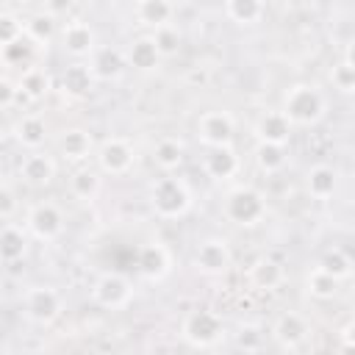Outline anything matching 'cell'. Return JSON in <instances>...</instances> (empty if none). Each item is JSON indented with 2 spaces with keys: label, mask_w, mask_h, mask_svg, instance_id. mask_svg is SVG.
Wrapping results in <instances>:
<instances>
[{
  "label": "cell",
  "mask_w": 355,
  "mask_h": 355,
  "mask_svg": "<svg viewBox=\"0 0 355 355\" xmlns=\"http://www.w3.org/2000/svg\"><path fill=\"white\" fill-rule=\"evenodd\" d=\"M17 97H22V89H19V80H14L8 72H3L0 78V108L3 111H11Z\"/></svg>",
  "instance_id": "f35d334b"
},
{
  "label": "cell",
  "mask_w": 355,
  "mask_h": 355,
  "mask_svg": "<svg viewBox=\"0 0 355 355\" xmlns=\"http://www.w3.org/2000/svg\"><path fill=\"white\" fill-rule=\"evenodd\" d=\"M92 300L105 311L128 308L133 300V283L119 272H103L92 286Z\"/></svg>",
  "instance_id": "52a82bcc"
},
{
  "label": "cell",
  "mask_w": 355,
  "mask_h": 355,
  "mask_svg": "<svg viewBox=\"0 0 355 355\" xmlns=\"http://www.w3.org/2000/svg\"><path fill=\"white\" fill-rule=\"evenodd\" d=\"M94 158H97L100 172L116 178V175L130 172V166H133V161H136V150H133V144H130L128 139L111 136V139H105V141L97 147Z\"/></svg>",
  "instance_id": "9c48e42d"
},
{
  "label": "cell",
  "mask_w": 355,
  "mask_h": 355,
  "mask_svg": "<svg viewBox=\"0 0 355 355\" xmlns=\"http://www.w3.org/2000/svg\"><path fill=\"white\" fill-rule=\"evenodd\" d=\"M233 263V252H230V244L219 236H211V239H202L197 247H194V266L208 275V277H216V275H225Z\"/></svg>",
  "instance_id": "ba28073f"
},
{
  "label": "cell",
  "mask_w": 355,
  "mask_h": 355,
  "mask_svg": "<svg viewBox=\"0 0 355 355\" xmlns=\"http://www.w3.org/2000/svg\"><path fill=\"white\" fill-rule=\"evenodd\" d=\"M150 205L161 219H180L191 208V191L180 178H158L150 189Z\"/></svg>",
  "instance_id": "7a4b0ae2"
},
{
  "label": "cell",
  "mask_w": 355,
  "mask_h": 355,
  "mask_svg": "<svg viewBox=\"0 0 355 355\" xmlns=\"http://www.w3.org/2000/svg\"><path fill=\"white\" fill-rule=\"evenodd\" d=\"M283 277H286V272H283L280 261H275V258H258V261H252V266L247 272V280L261 291H275L283 283Z\"/></svg>",
  "instance_id": "d4e9b609"
},
{
  "label": "cell",
  "mask_w": 355,
  "mask_h": 355,
  "mask_svg": "<svg viewBox=\"0 0 355 355\" xmlns=\"http://www.w3.org/2000/svg\"><path fill=\"white\" fill-rule=\"evenodd\" d=\"M236 136V122L227 111H205L197 119V139L205 147H225L233 144Z\"/></svg>",
  "instance_id": "30bf717a"
},
{
  "label": "cell",
  "mask_w": 355,
  "mask_h": 355,
  "mask_svg": "<svg viewBox=\"0 0 355 355\" xmlns=\"http://www.w3.org/2000/svg\"><path fill=\"white\" fill-rule=\"evenodd\" d=\"M17 175L25 186L31 189H44L53 183L55 178V158L42 153V150H31L28 155H22L19 166H17Z\"/></svg>",
  "instance_id": "7c38bea8"
},
{
  "label": "cell",
  "mask_w": 355,
  "mask_h": 355,
  "mask_svg": "<svg viewBox=\"0 0 355 355\" xmlns=\"http://www.w3.org/2000/svg\"><path fill=\"white\" fill-rule=\"evenodd\" d=\"M324 94L313 83H294L283 94V114L291 119V125L311 128L324 116Z\"/></svg>",
  "instance_id": "6da1fadb"
},
{
  "label": "cell",
  "mask_w": 355,
  "mask_h": 355,
  "mask_svg": "<svg viewBox=\"0 0 355 355\" xmlns=\"http://www.w3.org/2000/svg\"><path fill=\"white\" fill-rule=\"evenodd\" d=\"M36 50H39V44H36L28 33L19 36V39H14V42H8V44H0L3 64H6V67H22V69H28V67L33 64Z\"/></svg>",
  "instance_id": "83f0119b"
},
{
  "label": "cell",
  "mask_w": 355,
  "mask_h": 355,
  "mask_svg": "<svg viewBox=\"0 0 355 355\" xmlns=\"http://www.w3.org/2000/svg\"><path fill=\"white\" fill-rule=\"evenodd\" d=\"M352 311H355V294H352Z\"/></svg>",
  "instance_id": "ee69618b"
},
{
  "label": "cell",
  "mask_w": 355,
  "mask_h": 355,
  "mask_svg": "<svg viewBox=\"0 0 355 355\" xmlns=\"http://www.w3.org/2000/svg\"><path fill=\"white\" fill-rule=\"evenodd\" d=\"M172 17H175V3L172 0H136L139 25L161 28V25H169Z\"/></svg>",
  "instance_id": "484cf974"
},
{
  "label": "cell",
  "mask_w": 355,
  "mask_h": 355,
  "mask_svg": "<svg viewBox=\"0 0 355 355\" xmlns=\"http://www.w3.org/2000/svg\"><path fill=\"white\" fill-rule=\"evenodd\" d=\"M94 83H97V78H94L92 67H89V64H80V61L69 64V67L61 72V78H58L61 92L69 94V97H75V100L89 97L92 89H94Z\"/></svg>",
  "instance_id": "e0dca14e"
},
{
  "label": "cell",
  "mask_w": 355,
  "mask_h": 355,
  "mask_svg": "<svg viewBox=\"0 0 355 355\" xmlns=\"http://www.w3.org/2000/svg\"><path fill=\"white\" fill-rule=\"evenodd\" d=\"M305 189H308V194L313 200H327L338 189V172L333 166H327V164H316L305 175Z\"/></svg>",
  "instance_id": "7402d4cb"
},
{
  "label": "cell",
  "mask_w": 355,
  "mask_h": 355,
  "mask_svg": "<svg viewBox=\"0 0 355 355\" xmlns=\"http://www.w3.org/2000/svg\"><path fill=\"white\" fill-rule=\"evenodd\" d=\"M25 227L39 241H55L64 233V211L53 200H39L25 214Z\"/></svg>",
  "instance_id": "8992f818"
},
{
  "label": "cell",
  "mask_w": 355,
  "mask_h": 355,
  "mask_svg": "<svg viewBox=\"0 0 355 355\" xmlns=\"http://www.w3.org/2000/svg\"><path fill=\"white\" fill-rule=\"evenodd\" d=\"M19 36H25V22L14 11H3L0 14V44H8Z\"/></svg>",
  "instance_id": "74e56055"
},
{
  "label": "cell",
  "mask_w": 355,
  "mask_h": 355,
  "mask_svg": "<svg viewBox=\"0 0 355 355\" xmlns=\"http://www.w3.org/2000/svg\"><path fill=\"white\" fill-rule=\"evenodd\" d=\"M75 3H78V0H44V11L53 14L55 19H61V17H69V14H72Z\"/></svg>",
  "instance_id": "60d3db41"
},
{
  "label": "cell",
  "mask_w": 355,
  "mask_h": 355,
  "mask_svg": "<svg viewBox=\"0 0 355 355\" xmlns=\"http://www.w3.org/2000/svg\"><path fill=\"white\" fill-rule=\"evenodd\" d=\"M89 67L97 80H116L128 67V55H122L116 47H97L89 58Z\"/></svg>",
  "instance_id": "ac0fdd59"
},
{
  "label": "cell",
  "mask_w": 355,
  "mask_h": 355,
  "mask_svg": "<svg viewBox=\"0 0 355 355\" xmlns=\"http://www.w3.org/2000/svg\"><path fill=\"white\" fill-rule=\"evenodd\" d=\"M153 39H155V44H158V50H161L164 58H169V55H175V53L180 50V31H178L175 25H161V28H155Z\"/></svg>",
  "instance_id": "8d00e7d4"
},
{
  "label": "cell",
  "mask_w": 355,
  "mask_h": 355,
  "mask_svg": "<svg viewBox=\"0 0 355 355\" xmlns=\"http://www.w3.org/2000/svg\"><path fill=\"white\" fill-rule=\"evenodd\" d=\"M341 347L344 349H355V319L341 330Z\"/></svg>",
  "instance_id": "b9f144b4"
},
{
  "label": "cell",
  "mask_w": 355,
  "mask_h": 355,
  "mask_svg": "<svg viewBox=\"0 0 355 355\" xmlns=\"http://www.w3.org/2000/svg\"><path fill=\"white\" fill-rule=\"evenodd\" d=\"M255 166L266 175H275L286 166V144H272V141H258L255 144Z\"/></svg>",
  "instance_id": "4dcf8cb0"
},
{
  "label": "cell",
  "mask_w": 355,
  "mask_h": 355,
  "mask_svg": "<svg viewBox=\"0 0 355 355\" xmlns=\"http://www.w3.org/2000/svg\"><path fill=\"white\" fill-rule=\"evenodd\" d=\"M330 83H333V89H338L341 94H355V67L347 64V61L333 64V69H330Z\"/></svg>",
  "instance_id": "d590c367"
},
{
  "label": "cell",
  "mask_w": 355,
  "mask_h": 355,
  "mask_svg": "<svg viewBox=\"0 0 355 355\" xmlns=\"http://www.w3.org/2000/svg\"><path fill=\"white\" fill-rule=\"evenodd\" d=\"M344 61H347V64H352V67H355V39H352V42H349V44H347V50H344Z\"/></svg>",
  "instance_id": "7bdbcfd3"
},
{
  "label": "cell",
  "mask_w": 355,
  "mask_h": 355,
  "mask_svg": "<svg viewBox=\"0 0 355 355\" xmlns=\"http://www.w3.org/2000/svg\"><path fill=\"white\" fill-rule=\"evenodd\" d=\"M338 277H333L330 272H324L322 266H316L311 275H308V280H305V288H308V294L311 297H316V300H333L336 294H338Z\"/></svg>",
  "instance_id": "d6a6232c"
},
{
  "label": "cell",
  "mask_w": 355,
  "mask_h": 355,
  "mask_svg": "<svg viewBox=\"0 0 355 355\" xmlns=\"http://www.w3.org/2000/svg\"><path fill=\"white\" fill-rule=\"evenodd\" d=\"M14 214H17V194H14L11 183L6 180V183L0 186V219H3V222H11Z\"/></svg>",
  "instance_id": "ab89813d"
},
{
  "label": "cell",
  "mask_w": 355,
  "mask_h": 355,
  "mask_svg": "<svg viewBox=\"0 0 355 355\" xmlns=\"http://www.w3.org/2000/svg\"><path fill=\"white\" fill-rule=\"evenodd\" d=\"M308 333H311V327H308L305 316L297 313V311L280 313V316L275 319V324H272V338H275L277 347H283V349H297V347L308 338Z\"/></svg>",
  "instance_id": "9a60e30c"
},
{
  "label": "cell",
  "mask_w": 355,
  "mask_h": 355,
  "mask_svg": "<svg viewBox=\"0 0 355 355\" xmlns=\"http://www.w3.org/2000/svg\"><path fill=\"white\" fill-rule=\"evenodd\" d=\"M236 347L239 349H244V352H258L261 347H263V327L261 324H252V322H247V324H241L239 330H236Z\"/></svg>",
  "instance_id": "e575fe53"
},
{
  "label": "cell",
  "mask_w": 355,
  "mask_h": 355,
  "mask_svg": "<svg viewBox=\"0 0 355 355\" xmlns=\"http://www.w3.org/2000/svg\"><path fill=\"white\" fill-rule=\"evenodd\" d=\"M103 191V178L97 169H89V166H78L72 175H69V194L80 202H94L97 194Z\"/></svg>",
  "instance_id": "603a6c76"
},
{
  "label": "cell",
  "mask_w": 355,
  "mask_h": 355,
  "mask_svg": "<svg viewBox=\"0 0 355 355\" xmlns=\"http://www.w3.org/2000/svg\"><path fill=\"white\" fill-rule=\"evenodd\" d=\"M319 266H322L324 272H330L333 277H338V280L349 277V272H352V261H349V255H347L341 247H330V250L322 255Z\"/></svg>",
  "instance_id": "836d02e7"
},
{
  "label": "cell",
  "mask_w": 355,
  "mask_h": 355,
  "mask_svg": "<svg viewBox=\"0 0 355 355\" xmlns=\"http://www.w3.org/2000/svg\"><path fill=\"white\" fill-rule=\"evenodd\" d=\"M255 139L258 141H272V144H288V139H291V130H294V125H291V119L283 114V108L280 111H263L258 119H255Z\"/></svg>",
  "instance_id": "2e32d148"
},
{
  "label": "cell",
  "mask_w": 355,
  "mask_h": 355,
  "mask_svg": "<svg viewBox=\"0 0 355 355\" xmlns=\"http://www.w3.org/2000/svg\"><path fill=\"white\" fill-rule=\"evenodd\" d=\"M22 313L39 327H50L64 313V297L53 286H31L22 294Z\"/></svg>",
  "instance_id": "277c9868"
},
{
  "label": "cell",
  "mask_w": 355,
  "mask_h": 355,
  "mask_svg": "<svg viewBox=\"0 0 355 355\" xmlns=\"http://www.w3.org/2000/svg\"><path fill=\"white\" fill-rule=\"evenodd\" d=\"M225 11L236 25H255L263 19V0H227Z\"/></svg>",
  "instance_id": "1f68e13d"
},
{
  "label": "cell",
  "mask_w": 355,
  "mask_h": 355,
  "mask_svg": "<svg viewBox=\"0 0 355 355\" xmlns=\"http://www.w3.org/2000/svg\"><path fill=\"white\" fill-rule=\"evenodd\" d=\"M222 214L227 222H233L239 227H252L266 216V200L252 186H236L225 194Z\"/></svg>",
  "instance_id": "3957f363"
},
{
  "label": "cell",
  "mask_w": 355,
  "mask_h": 355,
  "mask_svg": "<svg viewBox=\"0 0 355 355\" xmlns=\"http://www.w3.org/2000/svg\"><path fill=\"white\" fill-rule=\"evenodd\" d=\"M58 19L53 17V14H47V11H39V14H33V17H28L25 19V33L39 44V47H47L55 36H58Z\"/></svg>",
  "instance_id": "f546056e"
},
{
  "label": "cell",
  "mask_w": 355,
  "mask_h": 355,
  "mask_svg": "<svg viewBox=\"0 0 355 355\" xmlns=\"http://www.w3.org/2000/svg\"><path fill=\"white\" fill-rule=\"evenodd\" d=\"M183 158H186V147H183V141L175 139V136H164V139H158L155 147H153V161H155V166H158L161 172H175V169L183 164Z\"/></svg>",
  "instance_id": "4316f807"
},
{
  "label": "cell",
  "mask_w": 355,
  "mask_h": 355,
  "mask_svg": "<svg viewBox=\"0 0 355 355\" xmlns=\"http://www.w3.org/2000/svg\"><path fill=\"white\" fill-rule=\"evenodd\" d=\"M161 58H164V55H161V50H158V44H155L153 36H139V39H133L130 47H128V64H130L133 69H139V72H153V69H158Z\"/></svg>",
  "instance_id": "44dd1931"
},
{
  "label": "cell",
  "mask_w": 355,
  "mask_h": 355,
  "mask_svg": "<svg viewBox=\"0 0 355 355\" xmlns=\"http://www.w3.org/2000/svg\"><path fill=\"white\" fill-rule=\"evenodd\" d=\"M61 36V47L75 55V58H92V53L97 50V39H94V28L83 19H69L61 25L58 31Z\"/></svg>",
  "instance_id": "4fadbf2b"
},
{
  "label": "cell",
  "mask_w": 355,
  "mask_h": 355,
  "mask_svg": "<svg viewBox=\"0 0 355 355\" xmlns=\"http://www.w3.org/2000/svg\"><path fill=\"white\" fill-rule=\"evenodd\" d=\"M136 269H139V275L144 280L161 283L172 272V255L161 241H147L136 252Z\"/></svg>",
  "instance_id": "8fae6325"
},
{
  "label": "cell",
  "mask_w": 355,
  "mask_h": 355,
  "mask_svg": "<svg viewBox=\"0 0 355 355\" xmlns=\"http://www.w3.org/2000/svg\"><path fill=\"white\" fill-rule=\"evenodd\" d=\"M180 333H183V338H186L191 347L208 349V347L219 344V338H222V333H225V322H222V316H219L216 311H211V308H194V311L186 313Z\"/></svg>",
  "instance_id": "5b68a950"
},
{
  "label": "cell",
  "mask_w": 355,
  "mask_h": 355,
  "mask_svg": "<svg viewBox=\"0 0 355 355\" xmlns=\"http://www.w3.org/2000/svg\"><path fill=\"white\" fill-rule=\"evenodd\" d=\"M202 166H205V175L208 178H214V180H230L239 172V158H236V153H233L230 144H225V147H208Z\"/></svg>",
  "instance_id": "ffe728a7"
},
{
  "label": "cell",
  "mask_w": 355,
  "mask_h": 355,
  "mask_svg": "<svg viewBox=\"0 0 355 355\" xmlns=\"http://www.w3.org/2000/svg\"><path fill=\"white\" fill-rule=\"evenodd\" d=\"M19 80V89H22V97H28V100H44L47 94H50V89H53V78H50V72L47 69H42V67H28V69H22V75L17 78Z\"/></svg>",
  "instance_id": "f1b7e54d"
},
{
  "label": "cell",
  "mask_w": 355,
  "mask_h": 355,
  "mask_svg": "<svg viewBox=\"0 0 355 355\" xmlns=\"http://www.w3.org/2000/svg\"><path fill=\"white\" fill-rule=\"evenodd\" d=\"M55 150L64 161H72V164H80L86 161L89 155H94V139L86 128H64L55 139Z\"/></svg>",
  "instance_id": "5bb4252c"
},
{
  "label": "cell",
  "mask_w": 355,
  "mask_h": 355,
  "mask_svg": "<svg viewBox=\"0 0 355 355\" xmlns=\"http://www.w3.org/2000/svg\"><path fill=\"white\" fill-rule=\"evenodd\" d=\"M25 252H28V227L6 222L0 230V258L6 263H17V261H22Z\"/></svg>",
  "instance_id": "cb8c5ba5"
},
{
  "label": "cell",
  "mask_w": 355,
  "mask_h": 355,
  "mask_svg": "<svg viewBox=\"0 0 355 355\" xmlns=\"http://www.w3.org/2000/svg\"><path fill=\"white\" fill-rule=\"evenodd\" d=\"M14 139L28 153L31 150H42L44 141H47V122L39 114H22L17 119V125H14Z\"/></svg>",
  "instance_id": "d6986e66"
}]
</instances>
